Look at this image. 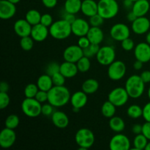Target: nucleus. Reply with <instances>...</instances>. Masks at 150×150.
Here are the masks:
<instances>
[{
  "mask_svg": "<svg viewBox=\"0 0 150 150\" xmlns=\"http://www.w3.org/2000/svg\"><path fill=\"white\" fill-rule=\"evenodd\" d=\"M54 86H64L65 83L66 78L60 72L55 73L51 76Z\"/></svg>",
  "mask_w": 150,
  "mask_h": 150,
  "instance_id": "obj_41",
  "label": "nucleus"
},
{
  "mask_svg": "<svg viewBox=\"0 0 150 150\" xmlns=\"http://www.w3.org/2000/svg\"><path fill=\"white\" fill-rule=\"evenodd\" d=\"M142 117L146 122H150V102L147 103L144 106Z\"/></svg>",
  "mask_w": 150,
  "mask_h": 150,
  "instance_id": "obj_48",
  "label": "nucleus"
},
{
  "mask_svg": "<svg viewBox=\"0 0 150 150\" xmlns=\"http://www.w3.org/2000/svg\"><path fill=\"white\" fill-rule=\"evenodd\" d=\"M134 56L136 59L143 63L150 62V45L146 42H139L134 48Z\"/></svg>",
  "mask_w": 150,
  "mask_h": 150,
  "instance_id": "obj_15",
  "label": "nucleus"
},
{
  "mask_svg": "<svg viewBox=\"0 0 150 150\" xmlns=\"http://www.w3.org/2000/svg\"><path fill=\"white\" fill-rule=\"evenodd\" d=\"M34 42H35V40H34L33 38L31 36H26L23 37V38H21V48L25 51H31L34 46Z\"/></svg>",
  "mask_w": 150,
  "mask_h": 150,
  "instance_id": "obj_36",
  "label": "nucleus"
},
{
  "mask_svg": "<svg viewBox=\"0 0 150 150\" xmlns=\"http://www.w3.org/2000/svg\"><path fill=\"white\" fill-rule=\"evenodd\" d=\"M81 0H66L64 4V11L76 15L81 11Z\"/></svg>",
  "mask_w": 150,
  "mask_h": 150,
  "instance_id": "obj_29",
  "label": "nucleus"
},
{
  "mask_svg": "<svg viewBox=\"0 0 150 150\" xmlns=\"http://www.w3.org/2000/svg\"><path fill=\"white\" fill-rule=\"evenodd\" d=\"M104 20L105 19L98 13V14L95 15V16L89 17V23L91 26H98V27H100L103 25V23Z\"/></svg>",
  "mask_w": 150,
  "mask_h": 150,
  "instance_id": "obj_39",
  "label": "nucleus"
},
{
  "mask_svg": "<svg viewBox=\"0 0 150 150\" xmlns=\"http://www.w3.org/2000/svg\"><path fill=\"white\" fill-rule=\"evenodd\" d=\"M8 1H10V2L13 3V4H18V3H19V2H20V1H21V0H8Z\"/></svg>",
  "mask_w": 150,
  "mask_h": 150,
  "instance_id": "obj_59",
  "label": "nucleus"
},
{
  "mask_svg": "<svg viewBox=\"0 0 150 150\" xmlns=\"http://www.w3.org/2000/svg\"><path fill=\"white\" fill-rule=\"evenodd\" d=\"M75 140L79 146V150H86L93 146L95 141L94 133L88 128H81L76 132Z\"/></svg>",
  "mask_w": 150,
  "mask_h": 150,
  "instance_id": "obj_5",
  "label": "nucleus"
},
{
  "mask_svg": "<svg viewBox=\"0 0 150 150\" xmlns=\"http://www.w3.org/2000/svg\"><path fill=\"white\" fill-rule=\"evenodd\" d=\"M142 134L144 135L146 139L150 141V122H146L142 125Z\"/></svg>",
  "mask_w": 150,
  "mask_h": 150,
  "instance_id": "obj_49",
  "label": "nucleus"
},
{
  "mask_svg": "<svg viewBox=\"0 0 150 150\" xmlns=\"http://www.w3.org/2000/svg\"><path fill=\"white\" fill-rule=\"evenodd\" d=\"M19 123H20V119L16 114H10V115H9L5 120V122H4L5 127L13 129V130H15V129L18 127Z\"/></svg>",
  "mask_w": 150,
  "mask_h": 150,
  "instance_id": "obj_35",
  "label": "nucleus"
},
{
  "mask_svg": "<svg viewBox=\"0 0 150 150\" xmlns=\"http://www.w3.org/2000/svg\"><path fill=\"white\" fill-rule=\"evenodd\" d=\"M49 35V28L45 26L42 23H40L32 26L30 36L35 42H40L45 40Z\"/></svg>",
  "mask_w": 150,
  "mask_h": 150,
  "instance_id": "obj_17",
  "label": "nucleus"
},
{
  "mask_svg": "<svg viewBox=\"0 0 150 150\" xmlns=\"http://www.w3.org/2000/svg\"><path fill=\"white\" fill-rule=\"evenodd\" d=\"M149 140L146 138V136L144 134L136 135L134 139H133V146L134 149L136 150H142L145 149L146 145H147Z\"/></svg>",
  "mask_w": 150,
  "mask_h": 150,
  "instance_id": "obj_32",
  "label": "nucleus"
},
{
  "mask_svg": "<svg viewBox=\"0 0 150 150\" xmlns=\"http://www.w3.org/2000/svg\"><path fill=\"white\" fill-rule=\"evenodd\" d=\"M82 57H83V49L79 45H71L67 47L63 52L64 61L76 63Z\"/></svg>",
  "mask_w": 150,
  "mask_h": 150,
  "instance_id": "obj_12",
  "label": "nucleus"
},
{
  "mask_svg": "<svg viewBox=\"0 0 150 150\" xmlns=\"http://www.w3.org/2000/svg\"><path fill=\"white\" fill-rule=\"evenodd\" d=\"M41 16H42V15L38 10H35V9H32V10H29V11H27V13H26L25 19L32 26H34V25L40 23Z\"/></svg>",
  "mask_w": 150,
  "mask_h": 150,
  "instance_id": "obj_31",
  "label": "nucleus"
},
{
  "mask_svg": "<svg viewBox=\"0 0 150 150\" xmlns=\"http://www.w3.org/2000/svg\"><path fill=\"white\" fill-rule=\"evenodd\" d=\"M48 102L55 108L67 105L70 101V92L64 86H54L48 92Z\"/></svg>",
  "mask_w": 150,
  "mask_h": 150,
  "instance_id": "obj_1",
  "label": "nucleus"
},
{
  "mask_svg": "<svg viewBox=\"0 0 150 150\" xmlns=\"http://www.w3.org/2000/svg\"><path fill=\"white\" fill-rule=\"evenodd\" d=\"M98 4V13L105 20L116 17L120 10V6L117 0H99Z\"/></svg>",
  "mask_w": 150,
  "mask_h": 150,
  "instance_id": "obj_4",
  "label": "nucleus"
},
{
  "mask_svg": "<svg viewBox=\"0 0 150 150\" xmlns=\"http://www.w3.org/2000/svg\"><path fill=\"white\" fill-rule=\"evenodd\" d=\"M76 65H77L79 72L86 73V72L89 71L91 67L90 59L83 56L76 62Z\"/></svg>",
  "mask_w": 150,
  "mask_h": 150,
  "instance_id": "obj_34",
  "label": "nucleus"
},
{
  "mask_svg": "<svg viewBox=\"0 0 150 150\" xmlns=\"http://www.w3.org/2000/svg\"><path fill=\"white\" fill-rule=\"evenodd\" d=\"M90 44H91L90 41H89V40L88 39V38L86 36L80 37L79 40H78V45H79L82 49L86 48V47L89 46Z\"/></svg>",
  "mask_w": 150,
  "mask_h": 150,
  "instance_id": "obj_47",
  "label": "nucleus"
},
{
  "mask_svg": "<svg viewBox=\"0 0 150 150\" xmlns=\"http://www.w3.org/2000/svg\"><path fill=\"white\" fill-rule=\"evenodd\" d=\"M132 31L136 35H142L147 33L150 29V21L146 16L137 17V18L132 22Z\"/></svg>",
  "mask_w": 150,
  "mask_h": 150,
  "instance_id": "obj_16",
  "label": "nucleus"
},
{
  "mask_svg": "<svg viewBox=\"0 0 150 150\" xmlns=\"http://www.w3.org/2000/svg\"><path fill=\"white\" fill-rule=\"evenodd\" d=\"M111 150H129L131 149V144L129 138L122 133H117L109 142Z\"/></svg>",
  "mask_w": 150,
  "mask_h": 150,
  "instance_id": "obj_10",
  "label": "nucleus"
},
{
  "mask_svg": "<svg viewBox=\"0 0 150 150\" xmlns=\"http://www.w3.org/2000/svg\"><path fill=\"white\" fill-rule=\"evenodd\" d=\"M59 72L66 79H71V78L75 77L79 71L76 63L64 61V62L60 64Z\"/></svg>",
  "mask_w": 150,
  "mask_h": 150,
  "instance_id": "obj_22",
  "label": "nucleus"
},
{
  "mask_svg": "<svg viewBox=\"0 0 150 150\" xmlns=\"http://www.w3.org/2000/svg\"><path fill=\"white\" fill-rule=\"evenodd\" d=\"M143 64L144 63L136 59V61L134 62V63H133V68L136 70H142V67H143Z\"/></svg>",
  "mask_w": 150,
  "mask_h": 150,
  "instance_id": "obj_55",
  "label": "nucleus"
},
{
  "mask_svg": "<svg viewBox=\"0 0 150 150\" xmlns=\"http://www.w3.org/2000/svg\"><path fill=\"white\" fill-rule=\"evenodd\" d=\"M16 13V4L8 0L0 1V18L3 20L12 18Z\"/></svg>",
  "mask_w": 150,
  "mask_h": 150,
  "instance_id": "obj_18",
  "label": "nucleus"
},
{
  "mask_svg": "<svg viewBox=\"0 0 150 150\" xmlns=\"http://www.w3.org/2000/svg\"><path fill=\"white\" fill-rule=\"evenodd\" d=\"M51 120L54 125L59 129L66 128L70 122L67 114L61 111H54L51 115Z\"/></svg>",
  "mask_w": 150,
  "mask_h": 150,
  "instance_id": "obj_20",
  "label": "nucleus"
},
{
  "mask_svg": "<svg viewBox=\"0 0 150 150\" xmlns=\"http://www.w3.org/2000/svg\"><path fill=\"white\" fill-rule=\"evenodd\" d=\"M10 98L7 92H0V108L1 110L6 108L10 104Z\"/></svg>",
  "mask_w": 150,
  "mask_h": 150,
  "instance_id": "obj_42",
  "label": "nucleus"
},
{
  "mask_svg": "<svg viewBox=\"0 0 150 150\" xmlns=\"http://www.w3.org/2000/svg\"><path fill=\"white\" fill-rule=\"evenodd\" d=\"M146 42L150 45V32H148L146 36Z\"/></svg>",
  "mask_w": 150,
  "mask_h": 150,
  "instance_id": "obj_58",
  "label": "nucleus"
},
{
  "mask_svg": "<svg viewBox=\"0 0 150 150\" xmlns=\"http://www.w3.org/2000/svg\"><path fill=\"white\" fill-rule=\"evenodd\" d=\"M132 1H137V0H132Z\"/></svg>",
  "mask_w": 150,
  "mask_h": 150,
  "instance_id": "obj_62",
  "label": "nucleus"
},
{
  "mask_svg": "<svg viewBox=\"0 0 150 150\" xmlns=\"http://www.w3.org/2000/svg\"><path fill=\"white\" fill-rule=\"evenodd\" d=\"M60 71V64L57 62H51L47 65L46 69H45V73H47L49 76H52L55 73H59Z\"/></svg>",
  "mask_w": 150,
  "mask_h": 150,
  "instance_id": "obj_40",
  "label": "nucleus"
},
{
  "mask_svg": "<svg viewBox=\"0 0 150 150\" xmlns=\"http://www.w3.org/2000/svg\"><path fill=\"white\" fill-rule=\"evenodd\" d=\"M76 18H77L76 17V15L73 14V13H67V12H65V14H64V16H63V19H64L66 21L70 23V24H72Z\"/></svg>",
  "mask_w": 150,
  "mask_h": 150,
  "instance_id": "obj_51",
  "label": "nucleus"
},
{
  "mask_svg": "<svg viewBox=\"0 0 150 150\" xmlns=\"http://www.w3.org/2000/svg\"><path fill=\"white\" fill-rule=\"evenodd\" d=\"M9 90V84L5 81H1L0 83V92H7Z\"/></svg>",
  "mask_w": 150,
  "mask_h": 150,
  "instance_id": "obj_54",
  "label": "nucleus"
},
{
  "mask_svg": "<svg viewBox=\"0 0 150 150\" xmlns=\"http://www.w3.org/2000/svg\"><path fill=\"white\" fill-rule=\"evenodd\" d=\"M128 93L125 88L117 87L112 89L108 95V100L117 107H122L125 105L128 101Z\"/></svg>",
  "mask_w": 150,
  "mask_h": 150,
  "instance_id": "obj_9",
  "label": "nucleus"
},
{
  "mask_svg": "<svg viewBox=\"0 0 150 150\" xmlns=\"http://www.w3.org/2000/svg\"><path fill=\"white\" fill-rule=\"evenodd\" d=\"M143 114V108L139 105H130L128 108L127 109V115L131 119H139L141 117H142Z\"/></svg>",
  "mask_w": 150,
  "mask_h": 150,
  "instance_id": "obj_33",
  "label": "nucleus"
},
{
  "mask_svg": "<svg viewBox=\"0 0 150 150\" xmlns=\"http://www.w3.org/2000/svg\"><path fill=\"white\" fill-rule=\"evenodd\" d=\"M54 108L51 103L48 102V103H45L42 105V109H41V113L45 117H51L54 112Z\"/></svg>",
  "mask_w": 150,
  "mask_h": 150,
  "instance_id": "obj_44",
  "label": "nucleus"
},
{
  "mask_svg": "<svg viewBox=\"0 0 150 150\" xmlns=\"http://www.w3.org/2000/svg\"><path fill=\"white\" fill-rule=\"evenodd\" d=\"M14 32L20 38L30 36L32 26L26 19H18L14 23Z\"/></svg>",
  "mask_w": 150,
  "mask_h": 150,
  "instance_id": "obj_19",
  "label": "nucleus"
},
{
  "mask_svg": "<svg viewBox=\"0 0 150 150\" xmlns=\"http://www.w3.org/2000/svg\"><path fill=\"white\" fill-rule=\"evenodd\" d=\"M116 108L117 106L108 100L103 104L101 107V113L104 117L110 119L115 116L116 111H117Z\"/></svg>",
  "mask_w": 150,
  "mask_h": 150,
  "instance_id": "obj_30",
  "label": "nucleus"
},
{
  "mask_svg": "<svg viewBox=\"0 0 150 150\" xmlns=\"http://www.w3.org/2000/svg\"><path fill=\"white\" fill-rule=\"evenodd\" d=\"M147 95H148V98H149V100H150V86H149V89H148Z\"/></svg>",
  "mask_w": 150,
  "mask_h": 150,
  "instance_id": "obj_61",
  "label": "nucleus"
},
{
  "mask_svg": "<svg viewBox=\"0 0 150 150\" xmlns=\"http://www.w3.org/2000/svg\"><path fill=\"white\" fill-rule=\"evenodd\" d=\"M86 37L89 40L91 43L100 45L104 39V33L100 27L91 26Z\"/></svg>",
  "mask_w": 150,
  "mask_h": 150,
  "instance_id": "obj_25",
  "label": "nucleus"
},
{
  "mask_svg": "<svg viewBox=\"0 0 150 150\" xmlns=\"http://www.w3.org/2000/svg\"><path fill=\"white\" fill-rule=\"evenodd\" d=\"M39 91L38 85L35 83H29L24 89V95L27 98H35L37 93Z\"/></svg>",
  "mask_w": 150,
  "mask_h": 150,
  "instance_id": "obj_37",
  "label": "nucleus"
},
{
  "mask_svg": "<svg viewBox=\"0 0 150 150\" xmlns=\"http://www.w3.org/2000/svg\"><path fill=\"white\" fill-rule=\"evenodd\" d=\"M133 3H134V1H133L132 0H124L125 7L127 9H132V7L133 6Z\"/></svg>",
  "mask_w": 150,
  "mask_h": 150,
  "instance_id": "obj_57",
  "label": "nucleus"
},
{
  "mask_svg": "<svg viewBox=\"0 0 150 150\" xmlns=\"http://www.w3.org/2000/svg\"><path fill=\"white\" fill-rule=\"evenodd\" d=\"M127 67L121 60H115L108 67V76L111 80L117 81L121 80L125 76Z\"/></svg>",
  "mask_w": 150,
  "mask_h": 150,
  "instance_id": "obj_8",
  "label": "nucleus"
},
{
  "mask_svg": "<svg viewBox=\"0 0 150 150\" xmlns=\"http://www.w3.org/2000/svg\"><path fill=\"white\" fill-rule=\"evenodd\" d=\"M99 82L95 79H88L82 83V91L87 95L95 93L99 89Z\"/></svg>",
  "mask_w": 150,
  "mask_h": 150,
  "instance_id": "obj_27",
  "label": "nucleus"
},
{
  "mask_svg": "<svg viewBox=\"0 0 150 150\" xmlns=\"http://www.w3.org/2000/svg\"><path fill=\"white\" fill-rule=\"evenodd\" d=\"M121 46L125 51H130L134 49L135 42L130 38H127L121 42Z\"/></svg>",
  "mask_w": 150,
  "mask_h": 150,
  "instance_id": "obj_43",
  "label": "nucleus"
},
{
  "mask_svg": "<svg viewBox=\"0 0 150 150\" xmlns=\"http://www.w3.org/2000/svg\"><path fill=\"white\" fill-rule=\"evenodd\" d=\"M150 9V4L148 0H137L134 1L131 10L137 17L145 16Z\"/></svg>",
  "mask_w": 150,
  "mask_h": 150,
  "instance_id": "obj_23",
  "label": "nucleus"
},
{
  "mask_svg": "<svg viewBox=\"0 0 150 150\" xmlns=\"http://www.w3.org/2000/svg\"><path fill=\"white\" fill-rule=\"evenodd\" d=\"M88 101L87 94L83 91H78L74 92L70 98V103L73 108L80 110L86 105Z\"/></svg>",
  "mask_w": 150,
  "mask_h": 150,
  "instance_id": "obj_21",
  "label": "nucleus"
},
{
  "mask_svg": "<svg viewBox=\"0 0 150 150\" xmlns=\"http://www.w3.org/2000/svg\"><path fill=\"white\" fill-rule=\"evenodd\" d=\"M53 23H54V21H53V17L51 14H49V13H45V14L42 15V16H41L40 23H42L45 26H47V27L49 28L52 25Z\"/></svg>",
  "mask_w": 150,
  "mask_h": 150,
  "instance_id": "obj_45",
  "label": "nucleus"
},
{
  "mask_svg": "<svg viewBox=\"0 0 150 150\" xmlns=\"http://www.w3.org/2000/svg\"><path fill=\"white\" fill-rule=\"evenodd\" d=\"M130 98L137 99L142 96L145 90V83L140 76L133 75L127 79L125 85Z\"/></svg>",
  "mask_w": 150,
  "mask_h": 150,
  "instance_id": "obj_2",
  "label": "nucleus"
},
{
  "mask_svg": "<svg viewBox=\"0 0 150 150\" xmlns=\"http://www.w3.org/2000/svg\"><path fill=\"white\" fill-rule=\"evenodd\" d=\"M132 132L133 134L139 135L142 133V125L140 124L133 125L132 127Z\"/></svg>",
  "mask_w": 150,
  "mask_h": 150,
  "instance_id": "obj_53",
  "label": "nucleus"
},
{
  "mask_svg": "<svg viewBox=\"0 0 150 150\" xmlns=\"http://www.w3.org/2000/svg\"><path fill=\"white\" fill-rule=\"evenodd\" d=\"M145 149H146V150H150V141L149 142H148V144H147V145H146Z\"/></svg>",
  "mask_w": 150,
  "mask_h": 150,
  "instance_id": "obj_60",
  "label": "nucleus"
},
{
  "mask_svg": "<svg viewBox=\"0 0 150 150\" xmlns=\"http://www.w3.org/2000/svg\"><path fill=\"white\" fill-rule=\"evenodd\" d=\"M90 27V24L87 21L81 18H77L71 24L72 34L79 38L86 36Z\"/></svg>",
  "mask_w": 150,
  "mask_h": 150,
  "instance_id": "obj_13",
  "label": "nucleus"
},
{
  "mask_svg": "<svg viewBox=\"0 0 150 150\" xmlns=\"http://www.w3.org/2000/svg\"><path fill=\"white\" fill-rule=\"evenodd\" d=\"M116 51L111 45H104L100 48L96 55V59L100 64L108 66L115 61Z\"/></svg>",
  "mask_w": 150,
  "mask_h": 150,
  "instance_id": "obj_7",
  "label": "nucleus"
},
{
  "mask_svg": "<svg viewBox=\"0 0 150 150\" xmlns=\"http://www.w3.org/2000/svg\"><path fill=\"white\" fill-rule=\"evenodd\" d=\"M136 18H137V16H136V15H135L134 13H133V12L132 11V10L130 12V13H127V21H130V22H131V23L133 21H134L136 20Z\"/></svg>",
  "mask_w": 150,
  "mask_h": 150,
  "instance_id": "obj_56",
  "label": "nucleus"
},
{
  "mask_svg": "<svg viewBox=\"0 0 150 150\" xmlns=\"http://www.w3.org/2000/svg\"><path fill=\"white\" fill-rule=\"evenodd\" d=\"M100 48V45H98V44L91 43L89 46L83 49V56H85V57H88V58L89 59L93 57L94 56L96 57Z\"/></svg>",
  "mask_w": 150,
  "mask_h": 150,
  "instance_id": "obj_38",
  "label": "nucleus"
},
{
  "mask_svg": "<svg viewBox=\"0 0 150 150\" xmlns=\"http://www.w3.org/2000/svg\"><path fill=\"white\" fill-rule=\"evenodd\" d=\"M37 85H38L40 90L48 92L54 86L52 78L47 73L41 75L37 81Z\"/></svg>",
  "mask_w": 150,
  "mask_h": 150,
  "instance_id": "obj_26",
  "label": "nucleus"
},
{
  "mask_svg": "<svg viewBox=\"0 0 150 150\" xmlns=\"http://www.w3.org/2000/svg\"><path fill=\"white\" fill-rule=\"evenodd\" d=\"M49 33L54 39L59 40H65L72 34L71 24L63 18L54 21L49 27Z\"/></svg>",
  "mask_w": 150,
  "mask_h": 150,
  "instance_id": "obj_3",
  "label": "nucleus"
},
{
  "mask_svg": "<svg viewBox=\"0 0 150 150\" xmlns=\"http://www.w3.org/2000/svg\"></svg>",
  "mask_w": 150,
  "mask_h": 150,
  "instance_id": "obj_63",
  "label": "nucleus"
},
{
  "mask_svg": "<svg viewBox=\"0 0 150 150\" xmlns=\"http://www.w3.org/2000/svg\"><path fill=\"white\" fill-rule=\"evenodd\" d=\"M140 76L145 83L150 82V70H144L141 73Z\"/></svg>",
  "mask_w": 150,
  "mask_h": 150,
  "instance_id": "obj_52",
  "label": "nucleus"
},
{
  "mask_svg": "<svg viewBox=\"0 0 150 150\" xmlns=\"http://www.w3.org/2000/svg\"><path fill=\"white\" fill-rule=\"evenodd\" d=\"M58 0H42V3L46 8H54L57 6Z\"/></svg>",
  "mask_w": 150,
  "mask_h": 150,
  "instance_id": "obj_50",
  "label": "nucleus"
},
{
  "mask_svg": "<svg viewBox=\"0 0 150 150\" xmlns=\"http://www.w3.org/2000/svg\"><path fill=\"white\" fill-rule=\"evenodd\" d=\"M81 11L86 17H91L98 14V4L95 0H83L82 1Z\"/></svg>",
  "mask_w": 150,
  "mask_h": 150,
  "instance_id": "obj_24",
  "label": "nucleus"
},
{
  "mask_svg": "<svg viewBox=\"0 0 150 150\" xmlns=\"http://www.w3.org/2000/svg\"><path fill=\"white\" fill-rule=\"evenodd\" d=\"M16 141V134L13 129L5 127L0 133V146L3 149L10 148Z\"/></svg>",
  "mask_w": 150,
  "mask_h": 150,
  "instance_id": "obj_14",
  "label": "nucleus"
},
{
  "mask_svg": "<svg viewBox=\"0 0 150 150\" xmlns=\"http://www.w3.org/2000/svg\"><path fill=\"white\" fill-rule=\"evenodd\" d=\"M110 35L114 40L122 42L130 38V29L127 25L123 23H117L113 25L110 29Z\"/></svg>",
  "mask_w": 150,
  "mask_h": 150,
  "instance_id": "obj_11",
  "label": "nucleus"
},
{
  "mask_svg": "<svg viewBox=\"0 0 150 150\" xmlns=\"http://www.w3.org/2000/svg\"><path fill=\"white\" fill-rule=\"evenodd\" d=\"M35 98L40 103H45V102H48V92H45V91L43 90H40L39 89Z\"/></svg>",
  "mask_w": 150,
  "mask_h": 150,
  "instance_id": "obj_46",
  "label": "nucleus"
},
{
  "mask_svg": "<svg viewBox=\"0 0 150 150\" xmlns=\"http://www.w3.org/2000/svg\"><path fill=\"white\" fill-rule=\"evenodd\" d=\"M108 125L110 129L115 133H121L125 129V122L124 120L121 117L116 116L110 118Z\"/></svg>",
  "mask_w": 150,
  "mask_h": 150,
  "instance_id": "obj_28",
  "label": "nucleus"
},
{
  "mask_svg": "<svg viewBox=\"0 0 150 150\" xmlns=\"http://www.w3.org/2000/svg\"><path fill=\"white\" fill-rule=\"evenodd\" d=\"M42 103L38 102L35 98H26L21 103L22 112L28 117L35 118L40 115Z\"/></svg>",
  "mask_w": 150,
  "mask_h": 150,
  "instance_id": "obj_6",
  "label": "nucleus"
}]
</instances>
